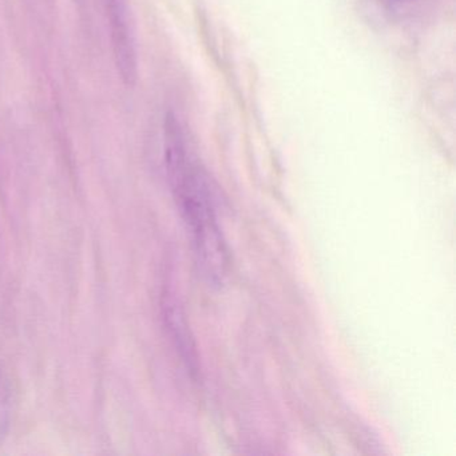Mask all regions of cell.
I'll return each instance as SVG.
<instances>
[{
  "label": "cell",
  "mask_w": 456,
  "mask_h": 456,
  "mask_svg": "<svg viewBox=\"0 0 456 456\" xmlns=\"http://www.w3.org/2000/svg\"><path fill=\"white\" fill-rule=\"evenodd\" d=\"M386 2L391 6H400V4H410L412 0H386Z\"/></svg>",
  "instance_id": "cell-4"
},
{
  "label": "cell",
  "mask_w": 456,
  "mask_h": 456,
  "mask_svg": "<svg viewBox=\"0 0 456 456\" xmlns=\"http://www.w3.org/2000/svg\"><path fill=\"white\" fill-rule=\"evenodd\" d=\"M165 165L175 201L193 242L202 276L209 284H223L228 252L216 217L213 191L204 167L191 156L180 122L165 119Z\"/></svg>",
  "instance_id": "cell-1"
},
{
  "label": "cell",
  "mask_w": 456,
  "mask_h": 456,
  "mask_svg": "<svg viewBox=\"0 0 456 456\" xmlns=\"http://www.w3.org/2000/svg\"><path fill=\"white\" fill-rule=\"evenodd\" d=\"M110 20L114 60L122 82L133 86L137 81L138 58L125 0H106Z\"/></svg>",
  "instance_id": "cell-2"
},
{
  "label": "cell",
  "mask_w": 456,
  "mask_h": 456,
  "mask_svg": "<svg viewBox=\"0 0 456 456\" xmlns=\"http://www.w3.org/2000/svg\"><path fill=\"white\" fill-rule=\"evenodd\" d=\"M165 308H167V320L169 322L173 338L177 341V346L183 352L185 362H188V365H193V362H196V360H193L194 349L191 344V338H188V333H186V325L183 319V314H181L180 308H177V305L173 301L167 303Z\"/></svg>",
  "instance_id": "cell-3"
}]
</instances>
